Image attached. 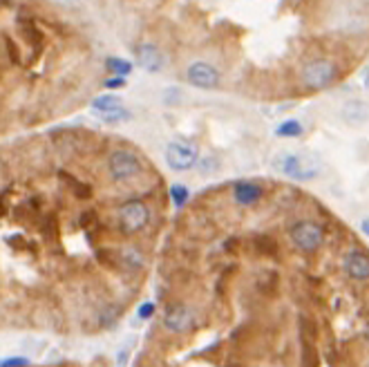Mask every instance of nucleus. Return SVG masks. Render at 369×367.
Segmentation results:
<instances>
[{
    "mask_svg": "<svg viewBox=\"0 0 369 367\" xmlns=\"http://www.w3.org/2000/svg\"><path fill=\"white\" fill-rule=\"evenodd\" d=\"M107 90H119L125 85V78H116V76H110V78H105V83H103Z\"/></svg>",
    "mask_w": 369,
    "mask_h": 367,
    "instance_id": "nucleus-19",
    "label": "nucleus"
},
{
    "mask_svg": "<svg viewBox=\"0 0 369 367\" xmlns=\"http://www.w3.org/2000/svg\"><path fill=\"white\" fill-rule=\"evenodd\" d=\"M361 231H363V235L369 238V218H365V220L361 222Z\"/></svg>",
    "mask_w": 369,
    "mask_h": 367,
    "instance_id": "nucleus-20",
    "label": "nucleus"
},
{
    "mask_svg": "<svg viewBox=\"0 0 369 367\" xmlns=\"http://www.w3.org/2000/svg\"><path fill=\"white\" fill-rule=\"evenodd\" d=\"M275 134H277V137H284V139H295V137H300V134H302V123L295 121V119L282 121L275 128Z\"/></svg>",
    "mask_w": 369,
    "mask_h": 367,
    "instance_id": "nucleus-15",
    "label": "nucleus"
},
{
    "mask_svg": "<svg viewBox=\"0 0 369 367\" xmlns=\"http://www.w3.org/2000/svg\"><path fill=\"white\" fill-rule=\"evenodd\" d=\"M197 159H200V150H197L195 143H191V141H170L168 143L166 161L173 170H179V173L191 170L197 164Z\"/></svg>",
    "mask_w": 369,
    "mask_h": 367,
    "instance_id": "nucleus-7",
    "label": "nucleus"
},
{
    "mask_svg": "<svg viewBox=\"0 0 369 367\" xmlns=\"http://www.w3.org/2000/svg\"><path fill=\"white\" fill-rule=\"evenodd\" d=\"M343 116H345V121L347 123H352V125H363L369 121V103L365 101H349L345 107H343Z\"/></svg>",
    "mask_w": 369,
    "mask_h": 367,
    "instance_id": "nucleus-13",
    "label": "nucleus"
},
{
    "mask_svg": "<svg viewBox=\"0 0 369 367\" xmlns=\"http://www.w3.org/2000/svg\"><path fill=\"white\" fill-rule=\"evenodd\" d=\"M152 313H155V304H152V302H143L139 307V318H143V320L152 318Z\"/></svg>",
    "mask_w": 369,
    "mask_h": 367,
    "instance_id": "nucleus-18",
    "label": "nucleus"
},
{
    "mask_svg": "<svg viewBox=\"0 0 369 367\" xmlns=\"http://www.w3.org/2000/svg\"><path fill=\"white\" fill-rule=\"evenodd\" d=\"M137 59H139V65L150 72V74H157L164 67V52H161L157 45L152 43H141L137 48Z\"/></svg>",
    "mask_w": 369,
    "mask_h": 367,
    "instance_id": "nucleus-11",
    "label": "nucleus"
},
{
    "mask_svg": "<svg viewBox=\"0 0 369 367\" xmlns=\"http://www.w3.org/2000/svg\"><path fill=\"white\" fill-rule=\"evenodd\" d=\"M30 361L25 356H7V358H0V367H27Z\"/></svg>",
    "mask_w": 369,
    "mask_h": 367,
    "instance_id": "nucleus-17",
    "label": "nucleus"
},
{
    "mask_svg": "<svg viewBox=\"0 0 369 367\" xmlns=\"http://www.w3.org/2000/svg\"><path fill=\"white\" fill-rule=\"evenodd\" d=\"M302 83L309 90H325L336 81V65L329 59H313L302 67Z\"/></svg>",
    "mask_w": 369,
    "mask_h": 367,
    "instance_id": "nucleus-4",
    "label": "nucleus"
},
{
    "mask_svg": "<svg viewBox=\"0 0 369 367\" xmlns=\"http://www.w3.org/2000/svg\"><path fill=\"white\" fill-rule=\"evenodd\" d=\"M105 70L110 76L125 78L128 74H132V63L125 61V59H119V56H107L105 59Z\"/></svg>",
    "mask_w": 369,
    "mask_h": 367,
    "instance_id": "nucleus-14",
    "label": "nucleus"
},
{
    "mask_svg": "<svg viewBox=\"0 0 369 367\" xmlns=\"http://www.w3.org/2000/svg\"><path fill=\"white\" fill-rule=\"evenodd\" d=\"M188 197H191V191H188L184 184H173V186H170V200L175 202L177 209H182V206L188 202Z\"/></svg>",
    "mask_w": 369,
    "mask_h": 367,
    "instance_id": "nucleus-16",
    "label": "nucleus"
},
{
    "mask_svg": "<svg viewBox=\"0 0 369 367\" xmlns=\"http://www.w3.org/2000/svg\"><path fill=\"white\" fill-rule=\"evenodd\" d=\"M186 78L188 83L195 85V87H202V90H213L220 85V72L215 65L206 61H197L193 63L191 67L186 70Z\"/></svg>",
    "mask_w": 369,
    "mask_h": 367,
    "instance_id": "nucleus-8",
    "label": "nucleus"
},
{
    "mask_svg": "<svg viewBox=\"0 0 369 367\" xmlns=\"http://www.w3.org/2000/svg\"><path fill=\"white\" fill-rule=\"evenodd\" d=\"M365 334H367V338H369V325H367V329H365Z\"/></svg>",
    "mask_w": 369,
    "mask_h": 367,
    "instance_id": "nucleus-21",
    "label": "nucleus"
},
{
    "mask_svg": "<svg viewBox=\"0 0 369 367\" xmlns=\"http://www.w3.org/2000/svg\"><path fill=\"white\" fill-rule=\"evenodd\" d=\"M92 112L94 116H98L103 123L107 125H116V123H123L130 119V112L128 107L123 105V101L116 94H103V96H96L92 101Z\"/></svg>",
    "mask_w": 369,
    "mask_h": 367,
    "instance_id": "nucleus-6",
    "label": "nucleus"
},
{
    "mask_svg": "<svg viewBox=\"0 0 369 367\" xmlns=\"http://www.w3.org/2000/svg\"><path fill=\"white\" fill-rule=\"evenodd\" d=\"M343 269L354 280H369V255L363 251H347L343 258Z\"/></svg>",
    "mask_w": 369,
    "mask_h": 367,
    "instance_id": "nucleus-10",
    "label": "nucleus"
},
{
    "mask_svg": "<svg viewBox=\"0 0 369 367\" xmlns=\"http://www.w3.org/2000/svg\"><path fill=\"white\" fill-rule=\"evenodd\" d=\"M150 222V209L139 200L123 202L119 206V229L123 235H137Z\"/></svg>",
    "mask_w": 369,
    "mask_h": 367,
    "instance_id": "nucleus-2",
    "label": "nucleus"
},
{
    "mask_svg": "<svg viewBox=\"0 0 369 367\" xmlns=\"http://www.w3.org/2000/svg\"><path fill=\"white\" fill-rule=\"evenodd\" d=\"M264 188L257 182H251V179H242V182H235L233 186V200L242 206H253L262 200Z\"/></svg>",
    "mask_w": 369,
    "mask_h": 367,
    "instance_id": "nucleus-12",
    "label": "nucleus"
},
{
    "mask_svg": "<svg viewBox=\"0 0 369 367\" xmlns=\"http://www.w3.org/2000/svg\"><path fill=\"white\" fill-rule=\"evenodd\" d=\"M275 168L282 175L295 179V182H309L318 175V159L307 155V152H284L275 159Z\"/></svg>",
    "mask_w": 369,
    "mask_h": 367,
    "instance_id": "nucleus-1",
    "label": "nucleus"
},
{
    "mask_svg": "<svg viewBox=\"0 0 369 367\" xmlns=\"http://www.w3.org/2000/svg\"><path fill=\"white\" fill-rule=\"evenodd\" d=\"M164 325L168 331H175V334H184V331L191 329L193 325V311L186 307V304H173L164 313Z\"/></svg>",
    "mask_w": 369,
    "mask_h": 367,
    "instance_id": "nucleus-9",
    "label": "nucleus"
},
{
    "mask_svg": "<svg viewBox=\"0 0 369 367\" xmlns=\"http://www.w3.org/2000/svg\"><path fill=\"white\" fill-rule=\"evenodd\" d=\"M107 173L114 182H130L132 177L141 173V159L132 150L119 148L107 157Z\"/></svg>",
    "mask_w": 369,
    "mask_h": 367,
    "instance_id": "nucleus-3",
    "label": "nucleus"
},
{
    "mask_svg": "<svg viewBox=\"0 0 369 367\" xmlns=\"http://www.w3.org/2000/svg\"><path fill=\"white\" fill-rule=\"evenodd\" d=\"M289 238L295 247L304 251V253H313V251H318L322 247V242H325V231H322L320 224L304 220V222L293 224L289 231Z\"/></svg>",
    "mask_w": 369,
    "mask_h": 367,
    "instance_id": "nucleus-5",
    "label": "nucleus"
}]
</instances>
